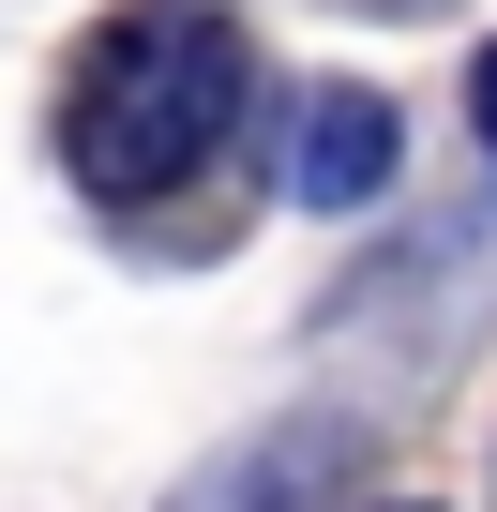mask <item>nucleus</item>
Wrapping results in <instances>:
<instances>
[{
	"label": "nucleus",
	"mask_w": 497,
	"mask_h": 512,
	"mask_svg": "<svg viewBox=\"0 0 497 512\" xmlns=\"http://www.w3.org/2000/svg\"><path fill=\"white\" fill-rule=\"evenodd\" d=\"M241 106H257V46L226 0H121L61 91V166L91 196H166L226 151Z\"/></svg>",
	"instance_id": "obj_1"
},
{
	"label": "nucleus",
	"mask_w": 497,
	"mask_h": 512,
	"mask_svg": "<svg viewBox=\"0 0 497 512\" xmlns=\"http://www.w3.org/2000/svg\"><path fill=\"white\" fill-rule=\"evenodd\" d=\"M377 181H392V106L347 91V76L302 91V106H287V196H302V211H362Z\"/></svg>",
	"instance_id": "obj_2"
},
{
	"label": "nucleus",
	"mask_w": 497,
	"mask_h": 512,
	"mask_svg": "<svg viewBox=\"0 0 497 512\" xmlns=\"http://www.w3.org/2000/svg\"><path fill=\"white\" fill-rule=\"evenodd\" d=\"M467 106H482V151H497V46H482V91H467Z\"/></svg>",
	"instance_id": "obj_3"
}]
</instances>
